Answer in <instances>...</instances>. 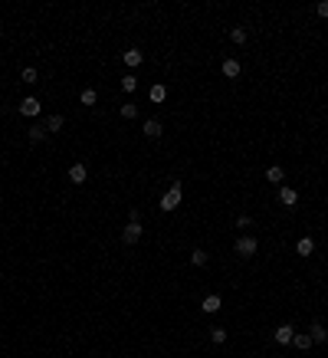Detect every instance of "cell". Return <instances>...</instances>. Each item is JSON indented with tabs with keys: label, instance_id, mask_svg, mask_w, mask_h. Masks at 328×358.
Returning a JSON list of instances; mask_svg holds the SVG:
<instances>
[{
	"label": "cell",
	"instance_id": "6da1fadb",
	"mask_svg": "<svg viewBox=\"0 0 328 358\" xmlns=\"http://www.w3.org/2000/svg\"><path fill=\"white\" fill-rule=\"evenodd\" d=\"M177 207H181V181H174L171 191L161 197V210L164 214H171V210H177Z\"/></svg>",
	"mask_w": 328,
	"mask_h": 358
},
{
	"label": "cell",
	"instance_id": "7a4b0ae2",
	"mask_svg": "<svg viewBox=\"0 0 328 358\" xmlns=\"http://www.w3.org/2000/svg\"><path fill=\"white\" fill-rule=\"evenodd\" d=\"M256 250H259V243H256L253 237H246V233H243V237L236 240V253H240L243 260H250V256L256 253Z\"/></svg>",
	"mask_w": 328,
	"mask_h": 358
},
{
	"label": "cell",
	"instance_id": "3957f363",
	"mask_svg": "<svg viewBox=\"0 0 328 358\" xmlns=\"http://www.w3.org/2000/svg\"><path fill=\"white\" fill-rule=\"evenodd\" d=\"M40 112H43V105H40V99H23L20 102V115L23 119H36V115H40Z\"/></svg>",
	"mask_w": 328,
	"mask_h": 358
},
{
	"label": "cell",
	"instance_id": "277c9868",
	"mask_svg": "<svg viewBox=\"0 0 328 358\" xmlns=\"http://www.w3.org/2000/svg\"><path fill=\"white\" fill-rule=\"evenodd\" d=\"M121 240H125V243H138V240H141V224H138V220H128V227L121 230Z\"/></svg>",
	"mask_w": 328,
	"mask_h": 358
},
{
	"label": "cell",
	"instance_id": "5b68a950",
	"mask_svg": "<svg viewBox=\"0 0 328 358\" xmlns=\"http://www.w3.org/2000/svg\"><path fill=\"white\" fill-rule=\"evenodd\" d=\"M200 309H204V312H220V309H223V299H220L217 293H210V296H204Z\"/></svg>",
	"mask_w": 328,
	"mask_h": 358
},
{
	"label": "cell",
	"instance_id": "8992f818",
	"mask_svg": "<svg viewBox=\"0 0 328 358\" xmlns=\"http://www.w3.org/2000/svg\"><path fill=\"white\" fill-rule=\"evenodd\" d=\"M292 335H295V329H292V326H279V329L273 332V338L279 342V345H292Z\"/></svg>",
	"mask_w": 328,
	"mask_h": 358
},
{
	"label": "cell",
	"instance_id": "52a82bcc",
	"mask_svg": "<svg viewBox=\"0 0 328 358\" xmlns=\"http://www.w3.org/2000/svg\"><path fill=\"white\" fill-rule=\"evenodd\" d=\"M86 178L89 174H86V164L82 161H76L72 168H69V181H72V184H86Z\"/></svg>",
	"mask_w": 328,
	"mask_h": 358
},
{
	"label": "cell",
	"instance_id": "ba28073f",
	"mask_svg": "<svg viewBox=\"0 0 328 358\" xmlns=\"http://www.w3.org/2000/svg\"><path fill=\"white\" fill-rule=\"evenodd\" d=\"M220 73H223L227 79H236V76L243 73V66L236 63V59H223V66H220Z\"/></svg>",
	"mask_w": 328,
	"mask_h": 358
},
{
	"label": "cell",
	"instance_id": "9c48e42d",
	"mask_svg": "<svg viewBox=\"0 0 328 358\" xmlns=\"http://www.w3.org/2000/svg\"><path fill=\"white\" fill-rule=\"evenodd\" d=\"M121 59H125V66H128V69H135V66L144 63V53H141V50H125V56H121Z\"/></svg>",
	"mask_w": 328,
	"mask_h": 358
},
{
	"label": "cell",
	"instance_id": "30bf717a",
	"mask_svg": "<svg viewBox=\"0 0 328 358\" xmlns=\"http://www.w3.org/2000/svg\"><path fill=\"white\" fill-rule=\"evenodd\" d=\"M279 204H285V207H295V204H299L295 187H279Z\"/></svg>",
	"mask_w": 328,
	"mask_h": 358
},
{
	"label": "cell",
	"instance_id": "8fae6325",
	"mask_svg": "<svg viewBox=\"0 0 328 358\" xmlns=\"http://www.w3.org/2000/svg\"><path fill=\"white\" fill-rule=\"evenodd\" d=\"M292 345L299 348V352H308L315 342H312V335H308V332H295V335H292Z\"/></svg>",
	"mask_w": 328,
	"mask_h": 358
},
{
	"label": "cell",
	"instance_id": "7c38bea8",
	"mask_svg": "<svg viewBox=\"0 0 328 358\" xmlns=\"http://www.w3.org/2000/svg\"><path fill=\"white\" fill-rule=\"evenodd\" d=\"M46 135H49V131H46V125H36V122H33V125H30V131H26V138H30L33 145H40V141H43Z\"/></svg>",
	"mask_w": 328,
	"mask_h": 358
},
{
	"label": "cell",
	"instance_id": "4fadbf2b",
	"mask_svg": "<svg viewBox=\"0 0 328 358\" xmlns=\"http://www.w3.org/2000/svg\"><path fill=\"white\" fill-rule=\"evenodd\" d=\"M282 178H285V171L279 164H269V168H266V181H269V184H282Z\"/></svg>",
	"mask_w": 328,
	"mask_h": 358
},
{
	"label": "cell",
	"instance_id": "5bb4252c",
	"mask_svg": "<svg viewBox=\"0 0 328 358\" xmlns=\"http://www.w3.org/2000/svg\"><path fill=\"white\" fill-rule=\"evenodd\" d=\"M161 131H164L161 119H148V122H144V135H148V138H158Z\"/></svg>",
	"mask_w": 328,
	"mask_h": 358
},
{
	"label": "cell",
	"instance_id": "9a60e30c",
	"mask_svg": "<svg viewBox=\"0 0 328 358\" xmlns=\"http://www.w3.org/2000/svg\"><path fill=\"white\" fill-rule=\"evenodd\" d=\"M308 335H312V342H315V345H322V342H328V329L315 322V326L308 329Z\"/></svg>",
	"mask_w": 328,
	"mask_h": 358
},
{
	"label": "cell",
	"instance_id": "2e32d148",
	"mask_svg": "<svg viewBox=\"0 0 328 358\" xmlns=\"http://www.w3.org/2000/svg\"><path fill=\"white\" fill-rule=\"evenodd\" d=\"M295 250H299V256H312V250H315V240H312V237H302L299 243H295Z\"/></svg>",
	"mask_w": 328,
	"mask_h": 358
},
{
	"label": "cell",
	"instance_id": "e0dca14e",
	"mask_svg": "<svg viewBox=\"0 0 328 358\" xmlns=\"http://www.w3.org/2000/svg\"><path fill=\"white\" fill-rule=\"evenodd\" d=\"M79 102H82V105H95L98 92H95V89H82V92H79Z\"/></svg>",
	"mask_w": 328,
	"mask_h": 358
},
{
	"label": "cell",
	"instance_id": "ac0fdd59",
	"mask_svg": "<svg viewBox=\"0 0 328 358\" xmlns=\"http://www.w3.org/2000/svg\"><path fill=\"white\" fill-rule=\"evenodd\" d=\"M210 342H213V345H223V342H227V329L213 326V329H210Z\"/></svg>",
	"mask_w": 328,
	"mask_h": 358
},
{
	"label": "cell",
	"instance_id": "d6986e66",
	"mask_svg": "<svg viewBox=\"0 0 328 358\" xmlns=\"http://www.w3.org/2000/svg\"><path fill=\"white\" fill-rule=\"evenodd\" d=\"M63 115H49V119H46V131H63Z\"/></svg>",
	"mask_w": 328,
	"mask_h": 358
},
{
	"label": "cell",
	"instance_id": "ffe728a7",
	"mask_svg": "<svg viewBox=\"0 0 328 358\" xmlns=\"http://www.w3.org/2000/svg\"><path fill=\"white\" fill-rule=\"evenodd\" d=\"M164 99H167V89H164V86H151V102H158V105H161Z\"/></svg>",
	"mask_w": 328,
	"mask_h": 358
},
{
	"label": "cell",
	"instance_id": "44dd1931",
	"mask_svg": "<svg viewBox=\"0 0 328 358\" xmlns=\"http://www.w3.org/2000/svg\"><path fill=\"white\" fill-rule=\"evenodd\" d=\"M230 40H233V43H246V30H243V26H233V30H230Z\"/></svg>",
	"mask_w": 328,
	"mask_h": 358
},
{
	"label": "cell",
	"instance_id": "7402d4cb",
	"mask_svg": "<svg viewBox=\"0 0 328 358\" xmlns=\"http://www.w3.org/2000/svg\"><path fill=\"white\" fill-rule=\"evenodd\" d=\"M190 263H194V266H207V253H204V250H194V253H190Z\"/></svg>",
	"mask_w": 328,
	"mask_h": 358
},
{
	"label": "cell",
	"instance_id": "603a6c76",
	"mask_svg": "<svg viewBox=\"0 0 328 358\" xmlns=\"http://www.w3.org/2000/svg\"><path fill=\"white\" fill-rule=\"evenodd\" d=\"M121 89H125V92H135V89H138V79H135V76L128 73V76L121 79Z\"/></svg>",
	"mask_w": 328,
	"mask_h": 358
},
{
	"label": "cell",
	"instance_id": "cb8c5ba5",
	"mask_svg": "<svg viewBox=\"0 0 328 358\" xmlns=\"http://www.w3.org/2000/svg\"><path fill=\"white\" fill-rule=\"evenodd\" d=\"M121 115H125V119H138V105L125 102V105H121Z\"/></svg>",
	"mask_w": 328,
	"mask_h": 358
},
{
	"label": "cell",
	"instance_id": "d4e9b609",
	"mask_svg": "<svg viewBox=\"0 0 328 358\" xmlns=\"http://www.w3.org/2000/svg\"><path fill=\"white\" fill-rule=\"evenodd\" d=\"M20 79H23V82H36V79H40V73L30 66V69H23V73H20Z\"/></svg>",
	"mask_w": 328,
	"mask_h": 358
},
{
	"label": "cell",
	"instance_id": "484cf974",
	"mask_svg": "<svg viewBox=\"0 0 328 358\" xmlns=\"http://www.w3.org/2000/svg\"><path fill=\"white\" fill-rule=\"evenodd\" d=\"M236 227H243V230L253 227V217H250V214H240V217H236Z\"/></svg>",
	"mask_w": 328,
	"mask_h": 358
},
{
	"label": "cell",
	"instance_id": "4316f807",
	"mask_svg": "<svg viewBox=\"0 0 328 358\" xmlns=\"http://www.w3.org/2000/svg\"><path fill=\"white\" fill-rule=\"evenodd\" d=\"M315 10H318V17H328V0H322V3H318Z\"/></svg>",
	"mask_w": 328,
	"mask_h": 358
}]
</instances>
